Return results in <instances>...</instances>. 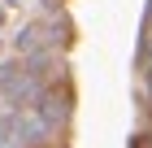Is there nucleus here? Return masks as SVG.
Segmentation results:
<instances>
[]
</instances>
